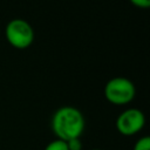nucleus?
Returning <instances> with one entry per match:
<instances>
[{
	"instance_id": "obj_3",
	"label": "nucleus",
	"mask_w": 150,
	"mask_h": 150,
	"mask_svg": "<svg viewBox=\"0 0 150 150\" xmlns=\"http://www.w3.org/2000/svg\"><path fill=\"white\" fill-rule=\"evenodd\" d=\"M5 35L9 45L16 49L28 48L34 40V30L23 19L11 20L6 26Z\"/></svg>"
},
{
	"instance_id": "obj_5",
	"label": "nucleus",
	"mask_w": 150,
	"mask_h": 150,
	"mask_svg": "<svg viewBox=\"0 0 150 150\" xmlns=\"http://www.w3.org/2000/svg\"><path fill=\"white\" fill-rule=\"evenodd\" d=\"M45 150H68V146H67L66 141H62V139L56 138V139L49 142L46 145Z\"/></svg>"
},
{
	"instance_id": "obj_4",
	"label": "nucleus",
	"mask_w": 150,
	"mask_h": 150,
	"mask_svg": "<svg viewBox=\"0 0 150 150\" xmlns=\"http://www.w3.org/2000/svg\"><path fill=\"white\" fill-rule=\"evenodd\" d=\"M145 124L144 114L137 108H129L122 111L116 120V129L123 136H132L139 132Z\"/></svg>"
},
{
	"instance_id": "obj_1",
	"label": "nucleus",
	"mask_w": 150,
	"mask_h": 150,
	"mask_svg": "<svg viewBox=\"0 0 150 150\" xmlns=\"http://www.w3.org/2000/svg\"><path fill=\"white\" fill-rule=\"evenodd\" d=\"M84 117L75 107H61L52 117V130L55 136L62 141L80 138L84 130Z\"/></svg>"
},
{
	"instance_id": "obj_7",
	"label": "nucleus",
	"mask_w": 150,
	"mask_h": 150,
	"mask_svg": "<svg viewBox=\"0 0 150 150\" xmlns=\"http://www.w3.org/2000/svg\"><path fill=\"white\" fill-rule=\"evenodd\" d=\"M68 150H82V142L80 138H71L69 141H66Z\"/></svg>"
},
{
	"instance_id": "obj_2",
	"label": "nucleus",
	"mask_w": 150,
	"mask_h": 150,
	"mask_svg": "<svg viewBox=\"0 0 150 150\" xmlns=\"http://www.w3.org/2000/svg\"><path fill=\"white\" fill-rule=\"evenodd\" d=\"M136 94L134 83L127 77H114L109 80L104 87L105 98L116 105H124L130 103Z\"/></svg>"
},
{
	"instance_id": "obj_6",
	"label": "nucleus",
	"mask_w": 150,
	"mask_h": 150,
	"mask_svg": "<svg viewBox=\"0 0 150 150\" xmlns=\"http://www.w3.org/2000/svg\"><path fill=\"white\" fill-rule=\"evenodd\" d=\"M134 150H150V137L143 136L138 138L134 145Z\"/></svg>"
},
{
	"instance_id": "obj_9",
	"label": "nucleus",
	"mask_w": 150,
	"mask_h": 150,
	"mask_svg": "<svg viewBox=\"0 0 150 150\" xmlns=\"http://www.w3.org/2000/svg\"><path fill=\"white\" fill-rule=\"evenodd\" d=\"M91 150H101V149H91Z\"/></svg>"
},
{
	"instance_id": "obj_8",
	"label": "nucleus",
	"mask_w": 150,
	"mask_h": 150,
	"mask_svg": "<svg viewBox=\"0 0 150 150\" xmlns=\"http://www.w3.org/2000/svg\"><path fill=\"white\" fill-rule=\"evenodd\" d=\"M130 2L141 8H148L150 6V0H130Z\"/></svg>"
}]
</instances>
